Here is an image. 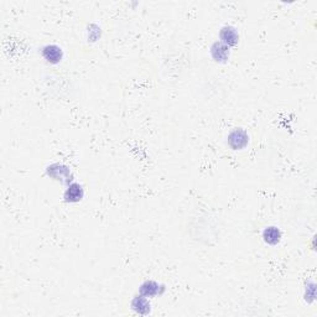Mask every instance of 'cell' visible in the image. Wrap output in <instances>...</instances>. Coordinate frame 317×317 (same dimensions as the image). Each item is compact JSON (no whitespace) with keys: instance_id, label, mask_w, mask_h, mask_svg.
<instances>
[{"instance_id":"cell-1","label":"cell","mask_w":317,"mask_h":317,"mask_svg":"<svg viewBox=\"0 0 317 317\" xmlns=\"http://www.w3.org/2000/svg\"><path fill=\"white\" fill-rule=\"evenodd\" d=\"M249 136L246 131L242 128H237L232 130L228 135V144L233 150H242L248 145Z\"/></svg>"},{"instance_id":"cell-2","label":"cell","mask_w":317,"mask_h":317,"mask_svg":"<svg viewBox=\"0 0 317 317\" xmlns=\"http://www.w3.org/2000/svg\"><path fill=\"white\" fill-rule=\"evenodd\" d=\"M47 175L51 176L53 180H58L62 184H69L72 180V173L68 167L60 164H53L47 167Z\"/></svg>"},{"instance_id":"cell-3","label":"cell","mask_w":317,"mask_h":317,"mask_svg":"<svg viewBox=\"0 0 317 317\" xmlns=\"http://www.w3.org/2000/svg\"><path fill=\"white\" fill-rule=\"evenodd\" d=\"M220 39L221 43L226 45V46L234 47L239 43V33H238L235 27L231 26V25H226L221 29Z\"/></svg>"},{"instance_id":"cell-4","label":"cell","mask_w":317,"mask_h":317,"mask_svg":"<svg viewBox=\"0 0 317 317\" xmlns=\"http://www.w3.org/2000/svg\"><path fill=\"white\" fill-rule=\"evenodd\" d=\"M43 57L51 64L60 63L63 58L62 49L57 45H46L43 49Z\"/></svg>"},{"instance_id":"cell-5","label":"cell","mask_w":317,"mask_h":317,"mask_svg":"<svg viewBox=\"0 0 317 317\" xmlns=\"http://www.w3.org/2000/svg\"><path fill=\"white\" fill-rule=\"evenodd\" d=\"M85 196V190L80 184H69L68 189L64 191L63 198L64 201L68 203H77L80 202Z\"/></svg>"},{"instance_id":"cell-6","label":"cell","mask_w":317,"mask_h":317,"mask_svg":"<svg viewBox=\"0 0 317 317\" xmlns=\"http://www.w3.org/2000/svg\"><path fill=\"white\" fill-rule=\"evenodd\" d=\"M211 56L216 62H227V60L229 58V47L221 41H217L211 46Z\"/></svg>"},{"instance_id":"cell-7","label":"cell","mask_w":317,"mask_h":317,"mask_svg":"<svg viewBox=\"0 0 317 317\" xmlns=\"http://www.w3.org/2000/svg\"><path fill=\"white\" fill-rule=\"evenodd\" d=\"M150 307H151V305H150V302H149L148 297L140 295V294H139V296L134 297L133 301H131V308H133L135 312L140 313V315H148L151 310Z\"/></svg>"},{"instance_id":"cell-8","label":"cell","mask_w":317,"mask_h":317,"mask_svg":"<svg viewBox=\"0 0 317 317\" xmlns=\"http://www.w3.org/2000/svg\"><path fill=\"white\" fill-rule=\"evenodd\" d=\"M159 284L158 283L153 281V280H147L145 283H143L142 286L139 289L140 295L145 297H154L159 294Z\"/></svg>"},{"instance_id":"cell-9","label":"cell","mask_w":317,"mask_h":317,"mask_svg":"<svg viewBox=\"0 0 317 317\" xmlns=\"http://www.w3.org/2000/svg\"><path fill=\"white\" fill-rule=\"evenodd\" d=\"M263 238H264V240L268 244L275 245V244L279 243L280 239H281V232L276 227H268L263 232Z\"/></svg>"}]
</instances>
